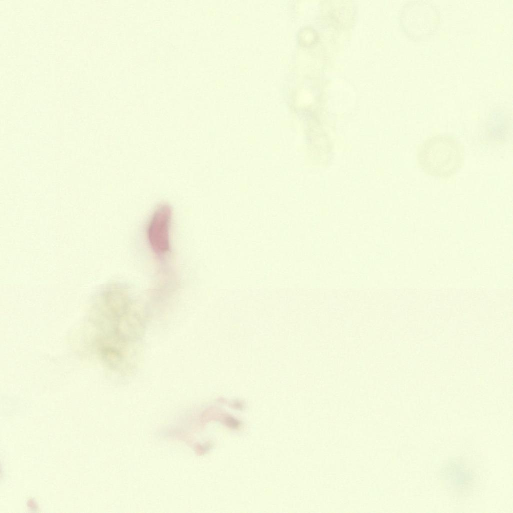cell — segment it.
<instances>
[{"mask_svg": "<svg viewBox=\"0 0 513 513\" xmlns=\"http://www.w3.org/2000/svg\"><path fill=\"white\" fill-rule=\"evenodd\" d=\"M93 309L104 321L102 353L110 366L122 374L134 371L145 333L144 315L124 291L115 285L99 290Z\"/></svg>", "mask_w": 513, "mask_h": 513, "instance_id": "obj_1", "label": "cell"}, {"mask_svg": "<svg viewBox=\"0 0 513 513\" xmlns=\"http://www.w3.org/2000/svg\"><path fill=\"white\" fill-rule=\"evenodd\" d=\"M416 158L419 167L426 175L448 178L463 166L464 148L453 136L435 134L419 145Z\"/></svg>", "mask_w": 513, "mask_h": 513, "instance_id": "obj_2", "label": "cell"}, {"mask_svg": "<svg viewBox=\"0 0 513 513\" xmlns=\"http://www.w3.org/2000/svg\"><path fill=\"white\" fill-rule=\"evenodd\" d=\"M441 14L437 6L430 0H410L400 9V26L404 34L415 42L426 41L438 31Z\"/></svg>", "mask_w": 513, "mask_h": 513, "instance_id": "obj_3", "label": "cell"}, {"mask_svg": "<svg viewBox=\"0 0 513 513\" xmlns=\"http://www.w3.org/2000/svg\"><path fill=\"white\" fill-rule=\"evenodd\" d=\"M172 210L166 203L159 205L151 217L148 228V238L153 252L163 256L170 250L169 232Z\"/></svg>", "mask_w": 513, "mask_h": 513, "instance_id": "obj_4", "label": "cell"}, {"mask_svg": "<svg viewBox=\"0 0 513 513\" xmlns=\"http://www.w3.org/2000/svg\"><path fill=\"white\" fill-rule=\"evenodd\" d=\"M484 127L485 137L490 144H504L511 135V114L505 108L496 107L487 116Z\"/></svg>", "mask_w": 513, "mask_h": 513, "instance_id": "obj_5", "label": "cell"}, {"mask_svg": "<svg viewBox=\"0 0 513 513\" xmlns=\"http://www.w3.org/2000/svg\"><path fill=\"white\" fill-rule=\"evenodd\" d=\"M460 460L448 461L441 469L445 483L453 491L460 493L469 488L473 480L472 473Z\"/></svg>", "mask_w": 513, "mask_h": 513, "instance_id": "obj_6", "label": "cell"}]
</instances>
